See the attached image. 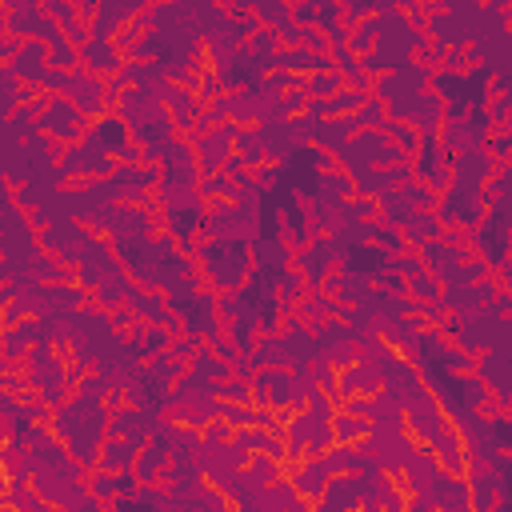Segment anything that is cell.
<instances>
[{"label":"cell","mask_w":512,"mask_h":512,"mask_svg":"<svg viewBox=\"0 0 512 512\" xmlns=\"http://www.w3.org/2000/svg\"><path fill=\"white\" fill-rule=\"evenodd\" d=\"M400 232H404V244H428V240L444 236V220L436 216V208H412L400 220Z\"/></svg>","instance_id":"cell-18"},{"label":"cell","mask_w":512,"mask_h":512,"mask_svg":"<svg viewBox=\"0 0 512 512\" xmlns=\"http://www.w3.org/2000/svg\"><path fill=\"white\" fill-rule=\"evenodd\" d=\"M120 64H124V52L116 40H92L88 36L80 44V68H88L92 76H112V72H120Z\"/></svg>","instance_id":"cell-12"},{"label":"cell","mask_w":512,"mask_h":512,"mask_svg":"<svg viewBox=\"0 0 512 512\" xmlns=\"http://www.w3.org/2000/svg\"><path fill=\"white\" fill-rule=\"evenodd\" d=\"M0 4H4V0H0Z\"/></svg>","instance_id":"cell-43"},{"label":"cell","mask_w":512,"mask_h":512,"mask_svg":"<svg viewBox=\"0 0 512 512\" xmlns=\"http://www.w3.org/2000/svg\"><path fill=\"white\" fill-rule=\"evenodd\" d=\"M88 244H92V232L80 228L76 220H52V224L40 228V248L52 260H64V264H80Z\"/></svg>","instance_id":"cell-4"},{"label":"cell","mask_w":512,"mask_h":512,"mask_svg":"<svg viewBox=\"0 0 512 512\" xmlns=\"http://www.w3.org/2000/svg\"><path fill=\"white\" fill-rule=\"evenodd\" d=\"M440 288H444V284H440L428 268H420V272H412V276L404 280V292H412V300H416V304H424V300L432 304V300L440 296Z\"/></svg>","instance_id":"cell-27"},{"label":"cell","mask_w":512,"mask_h":512,"mask_svg":"<svg viewBox=\"0 0 512 512\" xmlns=\"http://www.w3.org/2000/svg\"><path fill=\"white\" fill-rule=\"evenodd\" d=\"M336 88H344V76L336 68H316L304 92H308V100H320V96H332Z\"/></svg>","instance_id":"cell-30"},{"label":"cell","mask_w":512,"mask_h":512,"mask_svg":"<svg viewBox=\"0 0 512 512\" xmlns=\"http://www.w3.org/2000/svg\"><path fill=\"white\" fill-rule=\"evenodd\" d=\"M140 500H144V504H168V496H160L156 488H144V492H140Z\"/></svg>","instance_id":"cell-37"},{"label":"cell","mask_w":512,"mask_h":512,"mask_svg":"<svg viewBox=\"0 0 512 512\" xmlns=\"http://www.w3.org/2000/svg\"><path fill=\"white\" fill-rule=\"evenodd\" d=\"M356 128H360V124H356L352 112H344V116H312V140H308V144H316V148H324V152H340V148L352 140Z\"/></svg>","instance_id":"cell-10"},{"label":"cell","mask_w":512,"mask_h":512,"mask_svg":"<svg viewBox=\"0 0 512 512\" xmlns=\"http://www.w3.org/2000/svg\"><path fill=\"white\" fill-rule=\"evenodd\" d=\"M8 20V32L16 36V40H52L56 32H60V24L36 4V8H16V12H8L4 16Z\"/></svg>","instance_id":"cell-9"},{"label":"cell","mask_w":512,"mask_h":512,"mask_svg":"<svg viewBox=\"0 0 512 512\" xmlns=\"http://www.w3.org/2000/svg\"><path fill=\"white\" fill-rule=\"evenodd\" d=\"M424 4H432V8H436V4H440V0H424Z\"/></svg>","instance_id":"cell-41"},{"label":"cell","mask_w":512,"mask_h":512,"mask_svg":"<svg viewBox=\"0 0 512 512\" xmlns=\"http://www.w3.org/2000/svg\"><path fill=\"white\" fill-rule=\"evenodd\" d=\"M48 68H52V72H72V68H80V44H72L64 32H56V36L48 40Z\"/></svg>","instance_id":"cell-24"},{"label":"cell","mask_w":512,"mask_h":512,"mask_svg":"<svg viewBox=\"0 0 512 512\" xmlns=\"http://www.w3.org/2000/svg\"><path fill=\"white\" fill-rule=\"evenodd\" d=\"M8 4V12H16V8H36L40 0H4Z\"/></svg>","instance_id":"cell-38"},{"label":"cell","mask_w":512,"mask_h":512,"mask_svg":"<svg viewBox=\"0 0 512 512\" xmlns=\"http://www.w3.org/2000/svg\"><path fill=\"white\" fill-rule=\"evenodd\" d=\"M36 132H44L52 144H76L88 132V116L68 96H48V104L36 120Z\"/></svg>","instance_id":"cell-3"},{"label":"cell","mask_w":512,"mask_h":512,"mask_svg":"<svg viewBox=\"0 0 512 512\" xmlns=\"http://www.w3.org/2000/svg\"><path fill=\"white\" fill-rule=\"evenodd\" d=\"M232 444H236L240 452H248V456H252V452H264V456H272V460H280V456H284V444H280L268 428H260V432H256V424H240V428L232 432Z\"/></svg>","instance_id":"cell-19"},{"label":"cell","mask_w":512,"mask_h":512,"mask_svg":"<svg viewBox=\"0 0 512 512\" xmlns=\"http://www.w3.org/2000/svg\"><path fill=\"white\" fill-rule=\"evenodd\" d=\"M252 248H256V264H268V268H284L288 264V244L284 240H252Z\"/></svg>","instance_id":"cell-31"},{"label":"cell","mask_w":512,"mask_h":512,"mask_svg":"<svg viewBox=\"0 0 512 512\" xmlns=\"http://www.w3.org/2000/svg\"><path fill=\"white\" fill-rule=\"evenodd\" d=\"M200 268H204V276H208L216 288L236 292L240 280L252 272V256H248V248H244L240 240H208V244L200 248Z\"/></svg>","instance_id":"cell-1"},{"label":"cell","mask_w":512,"mask_h":512,"mask_svg":"<svg viewBox=\"0 0 512 512\" xmlns=\"http://www.w3.org/2000/svg\"><path fill=\"white\" fill-rule=\"evenodd\" d=\"M4 304H8V288L0 284V308H4Z\"/></svg>","instance_id":"cell-40"},{"label":"cell","mask_w":512,"mask_h":512,"mask_svg":"<svg viewBox=\"0 0 512 512\" xmlns=\"http://www.w3.org/2000/svg\"><path fill=\"white\" fill-rule=\"evenodd\" d=\"M144 440H128V436H108L96 452V472H124L136 464V452H140Z\"/></svg>","instance_id":"cell-15"},{"label":"cell","mask_w":512,"mask_h":512,"mask_svg":"<svg viewBox=\"0 0 512 512\" xmlns=\"http://www.w3.org/2000/svg\"><path fill=\"white\" fill-rule=\"evenodd\" d=\"M236 128H240V124L224 120V124H216L212 132H196V136H192V148L200 152V172H220V168L232 160V136H236Z\"/></svg>","instance_id":"cell-7"},{"label":"cell","mask_w":512,"mask_h":512,"mask_svg":"<svg viewBox=\"0 0 512 512\" xmlns=\"http://www.w3.org/2000/svg\"><path fill=\"white\" fill-rule=\"evenodd\" d=\"M8 68L28 88H40L44 76H48V40H20V48H16V56H12Z\"/></svg>","instance_id":"cell-8"},{"label":"cell","mask_w":512,"mask_h":512,"mask_svg":"<svg viewBox=\"0 0 512 512\" xmlns=\"http://www.w3.org/2000/svg\"><path fill=\"white\" fill-rule=\"evenodd\" d=\"M352 192H356V180L348 172H340V168H324L320 180H316V196L320 200H348Z\"/></svg>","instance_id":"cell-25"},{"label":"cell","mask_w":512,"mask_h":512,"mask_svg":"<svg viewBox=\"0 0 512 512\" xmlns=\"http://www.w3.org/2000/svg\"><path fill=\"white\" fill-rule=\"evenodd\" d=\"M252 16H256L264 28H280V24L292 16V4H288V0H252Z\"/></svg>","instance_id":"cell-28"},{"label":"cell","mask_w":512,"mask_h":512,"mask_svg":"<svg viewBox=\"0 0 512 512\" xmlns=\"http://www.w3.org/2000/svg\"><path fill=\"white\" fill-rule=\"evenodd\" d=\"M400 408H404V428H408L416 440H432V436L444 428V408H440V400H436L428 388L412 392Z\"/></svg>","instance_id":"cell-5"},{"label":"cell","mask_w":512,"mask_h":512,"mask_svg":"<svg viewBox=\"0 0 512 512\" xmlns=\"http://www.w3.org/2000/svg\"><path fill=\"white\" fill-rule=\"evenodd\" d=\"M300 292H304V276H300V268H292V272L284 268V272H280V304L292 308V304L300 300Z\"/></svg>","instance_id":"cell-35"},{"label":"cell","mask_w":512,"mask_h":512,"mask_svg":"<svg viewBox=\"0 0 512 512\" xmlns=\"http://www.w3.org/2000/svg\"><path fill=\"white\" fill-rule=\"evenodd\" d=\"M484 352H488V356H480V364H476V368H480V380L492 384V388L500 392V400H504V396H508V388H504V384H508V352H504V344H500V348H484Z\"/></svg>","instance_id":"cell-22"},{"label":"cell","mask_w":512,"mask_h":512,"mask_svg":"<svg viewBox=\"0 0 512 512\" xmlns=\"http://www.w3.org/2000/svg\"><path fill=\"white\" fill-rule=\"evenodd\" d=\"M428 504H440V508H456V512H464V508H472L468 504V480H460L456 472H440L432 484H428Z\"/></svg>","instance_id":"cell-17"},{"label":"cell","mask_w":512,"mask_h":512,"mask_svg":"<svg viewBox=\"0 0 512 512\" xmlns=\"http://www.w3.org/2000/svg\"><path fill=\"white\" fill-rule=\"evenodd\" d=\"M20 92H24V84L16 80V72L12 68H0V120L12 116V108L20 104Z\"/></svg>","instance_id":"cell-32"},{"label":"cell","mask_w":512,"mask_h":512,"mask_svg":"<svg viewBox=\"0 0 512 512\" xmlns=\"http://www.w3.org/2000/svg\"><path fill=\"white\" fill-rule=\"evenodd\" d=\"M400 472L408 476V484H412V488L428 492V484H432V480H436L444 468L436 464V456H432V452H420V448H416V452H408V460L400 464Z\"/></svg>","instance_id":"cell-21"},{"label":"cell","mask_w":512,"mask_h":512,"mask_svg":"<svg viewBox=\"0 0 512 512\" xmlns=\"http://www.w3.org/2000/svg\"><path fill=\"white\" fill-rule=\"evenodd\" d=\"M312 4H320V0H312Z\"/></svg>","instance_id":"cell-42"},{"label":"cell","mask_w":512,"mask_h":512,"mask_svg":"<svg viewBox=\"0 0 512 512\" xmlns=\"http://www.w3.org/2000/svg\"><path fill=\"white\" fill-rule=\"evenodd\" d=\"M328 284V292L340 300V304H360L364 296H368V276L364 272H352V268H344V272H336L332 280H324Z\"/></svg>","instance_id":"cell-20"},{"label":"cell","mask_w":512,"mask_h":512,"mask_svg":"<svg viewBox=\"0 0 512 512\" xmlns=\"http://www.w3.org/2000/svg\"><path fill=\"white\" fill-rule=\"evenodd\" d=\"M116 268H120V260H116L112 244L92 236V244H88L84 256H80V288H96V284L108 280Z\"/></svg>","instance_id":"cell-11"},{"label":"cell","mask_w":512,"mask_h":512,"mask_svg":"<svg viewBox=\"0 0 512 512\" xmlns=\"http://www.w3.org/2000/svg\"><path fill=\"white\" fill-rule=\"evenodd\" d=\"M368 432H372V420L368 416H352V412L348 416H332V440L336 444H348V440L360 444Z\"/></svg>","instance_id":"cell-26"},{"label":"cell","mask_w":512,"mask_h":512,"mask_svg":"<svg viewBox=\"0 0 512 512\" xmlns=\"http://www.w3.org/2000/svg\"><path fill=\"white\" fill-rule=\"evenodd\" d=\"M196 192L208 196V200H236V180L224 176V172H208V176L196 184Z\"/></svg>","instance_id":"cell-29"},{"label":"cell","mask_w":512,"mask_h":512,"mask_svg":"<svg viewBox=\"0 0 512 512\" xmlns=\"http://www.w3.org/2000/svg\"><path fill=\"white\" fill-rule=\"evenodd\" d=\"M352 116H356V124H360V128H380V124H384V100H376V96L368 92Z\"/></svg>","instance_id":"cell-34"},{"label":"cell","mask_w":512,"mask_h":512,"mask_svg":"<svg viewBox=\"0 0 512 512\" xmlns=\"http://www.w3.org/2000/svg\"><path fill=\"white\" fill-rule=\"evenodd\" d=\"M292 468V488L304 496V500H316L320 492H324V484H328V464L320 460V456H308V460H296V464H288Z\"/></svg>","instance_id":"cell-16"},{"label":"cell","mask_w":512,"mask_h":512,"mask_svg":"<svg viewBox=\"0 0 512 512\" xmlns=\"http://www.w3.org/2000/svg\"><path fill=\"white\" fill-rule=\"evenodd\" d=\"M336 256H344L340 252V244L332 240V236H312L304 248H300V256H296V268H300V276H304V284H312V288H320L328 276H332V268H336Z\"/></svg>","instance_id":"cell-6"},{"label":"cell","mask_w":512,"mask_h":512,"mask_svg":"<svg viewBox=\"0 0 512 512\" xmlns=\"http://www.w3.org/2000/svg\"><path fill=\"white\" fill-rule=\"evenodd\" d=\"M116 156L100 144V136L88 128L76 144H64V156L56 160L60 180H92V176H112Z\"/></svg>","instance_id":"cell-2"},{"label":"cell","mask_w":512,"mask_h":512,"mask_svg":"<svg viewBox=\"0 0 512 512\" xmlns=\"http://www.w3.org/2000/svg\"><path fill=\"white\" fill-rule=\"evenodd\" d=\"M380 132H384V136H388L396 148H404V152H412V148H416V140H420V132H416L412 124L396 120V116H392V120H384V124H380Z\"/></svg>","instance_id":"cell-33"},{"label":"cell","mask_w":512,"mask_h":512,"mask_svg":"<svg viewBox=\"0 0 512 512\" xmlns=\"http://www.w3.org/2000/svg\"><path fill=\"white\" fill-rule=\"evenodd\" d=\"M432 456H436V464L444 468V472H456V476H464V468H468V448H464V440H460V432L456 428H440L432 440Z\"/></svg>","instance_id":"cell-13"},{"label":"cell","mask_w":512,"mask_h":512,"mask_svg":"<svg viewBox=\"0 0 512 512\" xmlns=\"http://www.w3.org/2000/svg\"><path fill=\"white\" fill-rule=\"evenodd\" d=\"M272 68L296 72V76H312L316 68H332V60H328V52H312V48H304V44H292V48H280V52L272 56Z\"/></svg>","instance_id":"cell-14"},{"label":"cell","mask_w":512,"mask_h":512,"mask_svg":"<svg viewBox=\"0 0 512 512\" xmlns=\"http://www.w3.org/2000/svg\"><path fill=\"white\" fill-rule=\"evenodd\" d=\"M4 280H12V264H8V260H0V284H4Z\"/></svg>","instance_id":"cell-39"},{"label":"cell","mask_w":512,"mask_h":512,"mask_svg":"<svg viewBox=\"0 0 512 512\" xmlns=\"http://www.w3.org/2000/svg\"><path fill=\"white\" fill-rule=\"evenodd\" d=\"M232 156H236L244 168L264 164L268 156H264V140H260V132H252V128H236V136H232Z\"/></svg>","instance_id":"cell-23"},{"label":"cell","mask_w":512,"mask_h":512,"mask_svg":"<svg viewBox=\"0 0 512 512\" xmlns=\"http://www.w3.org/2000/svg\"><path fill=\"white\" fill-rule=\"evenodd\" d=\"M16 228H32V224H28V212L16 200H8L0 204V232H16Z\"/></svg>","instance_id":"cell-36"}]
</instances>
